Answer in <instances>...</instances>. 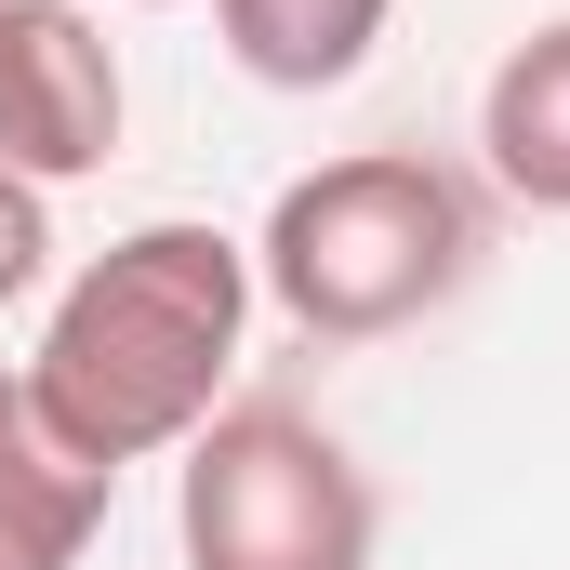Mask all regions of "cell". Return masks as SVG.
<instances>
[{"label": "cell", "mask_w": 570, "mask_h": 570, "mask_svg": "<svg viewBox=\"0 0 570 570\" xmlns=\"http://www.w3.org/2000/svg\"><path fill=\"white\" fill-rule=\"evenodd\" d=\"M134 13H159V0H134Z\"/></svg>", "instance_id": "cell-9"}, {"label": "cell", "mask_w": 570, "mask_h": 570, "mask_svg": "<svg viewBox=\"0 0 570 570\" xmlns=\"http://www.w3.org/2000/svg\"><path fill=\"white\" fill-rule=\"evenodd\" d=\"M478 186L425 159V146H345L318 173H292L266 239H253V292L318 345H385L438 318L478 279Z\"/></svg>", "instance_id": "cell-2"}, {"label": "cell", "mask_w": 570, "mask_h": 570, "mask_svg": "<svg viewBox=\"0 0 570 570\" xmlns=\"http://www.w3.org/2000/svg\"><path fill=\"white\" fill-rule=\"evenodd\" d=\"M239 332H253V239L159 213L53 292V318L27 345V412L107 478L159 464L226 412Z\"/></svg>", "instance_id": "cell-1"}, {"label": "cell", "mask_w": 570, "mask_h": 570, "mask_svg": "<svg viewBox=\"0 0 570 570\" xmlns=\"http://www.w3.org/2000/svg\"><path fill=\"white\" fill-rule=\"evenodd\" d=\"M478 159H491V186H504L518 213H570V13L531 27V40L491 67V94H478Z\"/></svg>", "instance_id": "cell-6"}, {"label": "cell", "mask_w": 570, "mask_h": 570, "mask_svg": "<svg viewBox=\"0 0 570 570\" xmlns=\"http://www.w3.org/2000/svg\"><path fill=\"white\" fill-rule=\"evenodd\" d=\"M173 544L186 570H372L385 504L318 412L226 399L173 464Z\"/></svg>", "instance_id": "cell-3"}, {"label": "cell", "mask_w": 570, "mask_h": 570, "mask_svg": "<svg viewBox=\"0 0 570 570\" xmlns=\"http://www.w3.org/2000/svg\"><path fill=\"white\" fill-rule=\"evenodd\" d=\"M385 13H399V0H213L239 80H266V94H345V80L372 67Z\"/></svg>", "instance_id": "cell-7"}, {"label": "cell", "mask_w": 570, "mask_h": 570, "mask_svg": "<svg viewBox=\"0 0 570 570\" xmlns=\"http://www.w3.org/2000/svg\"><path fill=\"white\" fill-rule=\"evenodd\" d=\"M40 279H53V186L0 173V305H27Z\"/></svg>", "instance_id": "cell-8"}, {"label": "cell", "mask_w": 570, "mask_h": 570, "mask_svg": "<svg viewBox=\"0 0 570 570\" xmlns=\"http://www.w3.org/2000/svg\"><path fill=\"white\" fill-rule=\"evenodd\" d=\"M107 464H80L67 438L27 412V372H0V570H80L107 531Z\"/></svg>", "instance_id": "cell-5"}, {"label": "cell", "mask_w": 570, "mask_h": 570, "mask_svg": "<svg viewBox=\"0 0 570 570\" xmlns=\"http://www.w3.org/2000/svg\"><path fill=\"white\" fill-rule=\"evenodd\" d=\"M120 53L94 0H0V173L80 186L120 159Z\"/></svg>", "instance_id": "cell-4"}]
</instances>
